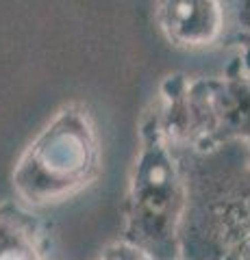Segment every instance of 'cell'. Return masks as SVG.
<instances>
[{
	"label": "cell",
	"mask_w": 250,
	"mask_h": 260,
	"mask_svg": "<svg viewBox=\"0 0 250 260\" xmlns=\"http://www.w3.org/2000/svg\"><path fill=\"white\" fill-rule=\"evenodd\" d=\"M189 210V180L159 124L157 107L140 124L137 152L122 204V239L157 260L183 258V225Z\"/></svg>",
	"instance_id": "cell-1"
},
{
	"label": "cell",
	"mask_w": 250,
	"mask_h": 260,
	"mask_svg": "<svg viewBox=\"0 0 250 260\" xmlns=\"http://www.w3.org/2000/svg\"><path fill=\"white\" fill-rule=\"evenodd\" d=\"M102 172V145L92 113L83 104L57 111L20 154L13 189L26 206H50L92 186Z\"/></svg>",
	"instance_id": "cell-2"
},
{
	"label": "cell",
	"mask_w": 250,
	"mask_h": 260,
	"mask_svg": "<svg viewBox=\"0 0 250 260\" xmlns=\"http://www.w3.org/2000/svg\"><path fill=\"white\" fill-rule=\"evenodd\" d=\"M220 165L189 186L183 241L191 239L200 254L187 260H250V152Z\"/></svg>",
	"instance_id": "cell-3"
},
{
	"label": "cell",
	"mask_w": 250,
	"mask_h": 260,
	"mask_svg": "<svg viewBox=\"0 0 250 260\" xmlns=\"http://www.w3.org/2000/svg\"><path fill=\"white\" fill-rule=\"evenodd\" d=\"M189 148L211 154L244 143L250 152V74L233 59L222 76L189 78Z\"/></svg>",
	"instance_id": "cell-4"
},
{
	"label": "cell",
	"mask_w": 250,
	"mask_h": 260,
	"mask_svg": "<svg viewBox=\"0 0 250 260\" xmlns=\"http://www.w3.org/2000/svg\"><path fill=\"white\" fill-rule=\"evenodd\" d=\"M155 18L165 39L179 48H207L227 30L224 0H157Z\"/></svg>",
	"instance_id": "cell-5"
},
{
	"label": "cell",
	"mask_w": 250,
	"mask_h": 260,
	"mask_svg": "<svg viewBox=\"0 0 250 260\" xmlns=\"http://www.w3.org/2000/svg\"><path fill=\"white\" fill-rule=\"evenodd\" d=\"M0 260H54L44 221L18 202L0 204Z\"/></svg>",
	"instance_id": "cell-6"
},
{
	"label": "cell",
	"mask_w": 250,
	"mask_h": 260,
	"mask_svg": "<svg viewBox=\"0 0 250 260\" xmlns=\"http://www.w3.org/2000/svg\"><path fill=\"white\" fill-rule=\"evenodd\" d=\"M227 7V26L233 28L235 42L250 44V0H224Z\"/></svg>",
	"instance_id": "cell-7"
},
{
	"label": "cell",
	"mask_w": 250,
	"mask_h": 260,
	"mask_svg": "<svg viewBox=\"0 0 250 260\" xmlns=\"http://www.w3.org/2000/svg\"><path fill=\"white\" fill-rule=\"evenodd\" d=\"M98 260H157V258L150 256L146 249L120 239L116 243H109V245L100 251Z\"/></svg>",
	"instance_id": "cell-8"
},
{
	"label": "cell",
	"mask_w": 250,
	"mask_h": 260,
	"mask_svg": "<svg viewBox=\"0 0 250 260\" xmlns=\"http://www.w3.org/2000/svg\"><path fill=\"white\" fill-rule=\"evenodd\" d=\"M179 260H187V258H179Z\"/></svg>",
	"instance_id": "cell-9"
}]
</instances>
